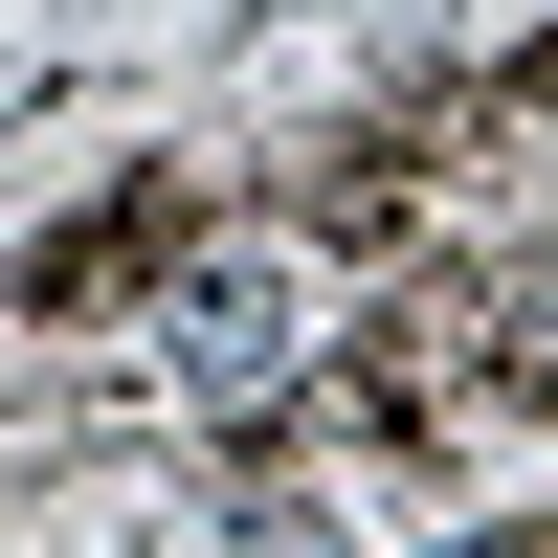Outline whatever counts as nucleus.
<instances>
[{"instance_id":"f257e3e1","label":"nucleus","mask_w":558,"mask_h":558,"mask_svg":"<svg viewBox=\"0 0 558 558\" xmlns=\"http://www.w3.org/2000/svg\"><path fill=\"white\" fill-rule=\"evenodd\" d=\"M179 380H291V268H202V291H179Z\"/></svg>"}]
</instances>
